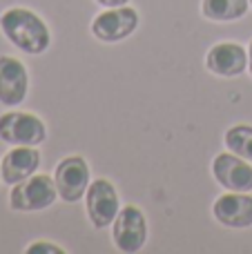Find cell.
Masks as SVG:
<instances>
[{
	"instance_id": "obj_1",
	"label": "cell",
	"mask_w": 252,
	"mask_h": 254,
	"mask_svg": "<svg viewBox=\"0 0 252 254\" xmlns=\"http://www.w3.org/2000/svg\"><path fill=\"white\" fill-rule=\"evenodd\" d=\"M0 29L9 43L31 56L47 52L49 43H52V34H49V27L45 25V20L25 7H11L2 11Z\"/></svg>"
},
{
	"instance_id": "obj_2",
	"label": "cell",
	"mask_w": 252,
	"mask_h": 254,
	"mask_svg": "<svg viewBox=\"0 0 252 254\" xmlns=\"http://www.w3.org/2000/svg\"><path fill=\"white\" fill-rule=\"evenodd\" d=\"M56 196V181L47 174H34L13 185L11 194H9V205L16 212H36L54 205Z\"/></svg>"
},
{
	"instance_id": "obj_3",
	"label": "cell",
	"mask_w": 252,
	"mask_h": 254,
	"mask_svg": "<svg viewBox=\"0 0 252 254\" xmlns=\"http://www.w3.org/2000/svg\"><path fill=\"white\" fill-rule=\"evenodd\" d=\"M112 239H114V246L125 254H134L143 250V246L147 241L145 214L136 205L121 207L119 216L112 223Z\"/></svg>"
},
{
	"instance_id": "obj_4",
	"label": "cell",
	"mask_w": 252,
	"mask_h": 254,
	"mask_svg": "<svg viewBox=\"0 0 252 254\" xmlns=\"http://www.w3.org/2000/svg\"><path fill=\"white\" fill-rule=\"evenodd\" d=\"M47 138V127L34 114L7 112L0 116V140L9 145H31L38 147Z\"/></svg>"
},
{
	"instance_id": "obj_5",
	"label": "cell",
	"mask_w": 252,
	"mask_h": 254,
	"mask_svg": "<svg viewBox=\"0 0 252 254\" xmlns=\"http://www.w3.org/2000/svg\"><path fill=\"white\" fill-rule=\"evenodd\" d=\"M136 27V9L123 4V7H110L107 11L98 13L92 20V34L94 38L103 40V43H119V40H125L127 36H132Z\"/></svg>"
},
{
	"instance_id": "obj_6",
	"label": "cell",
	"mask_w": 252,
	"mask_h": 254,
	"mask_svg": "<svg viewBox=\"0 0 252 254\" xmlns=\"http://www.w3.org/2000/svg\"><path fill=\"white\" fill-rule=\"evenodd\" d=\"M85 201H87V216L92 221L94 228L103 230L107 225L114 223V219L121 212L119 194L116 188L105 179H96L89 183L87 192H85Z\"/></svg>"
},
{
	"instance_id": "obj_7",
	"label": "cell",
	"mask_w": 252,
	"mask_h": 254,
	"mask_svg": "<svg viewBox=\"0 0 252 254\" xmlns=\"http://www.w3.org/2000/svg\"><path fill=\"white\" fill-rule=\"evenodd\" d=\"M54 181L58 196L67 203H76L85 196L89 188V165L83 156H67L56 165Z\"/></svg>"
},
{
	"instance_id": "obj_8",
	"label": "cell",
	"mask_w": 252,
	"mask_h": 254,
	"mask_svg": "<svg viewBox=\"0 0 252 254\" xmlns=\"http://www.w3.org/2000/svg\"><path fill=\"white\" fill-rule=\"evenodd\" d=\"M212 174L230 192H250L252 190V165L250 161L232 154H219L212 161Z\"/></svg>"
},
{
	"instance_id": "obj_9",
	"label": "cell",
	"mask_w": 252,
	"mask_h": 254,
	"mask_svg": "<svg viewBox=\"0 0 252 254\" xmlns=\"http://www.w3.org/2000/svg\"><path fill=\"white\" fill-rule=\"evenodd\" d=\"M29 89V76L18 58L0 56V103L16 107L25 101Z\"/></svg>"
},
{
	"instance_id": "obj_10",
	"label": "cell",
	"mask_w": 252,
	"mask_h": 254,
	"mask_svg": "<svg viewBox=\"0 0 252 254\" xmlns=\"http://www.w3.org/2000/svg\"><path fill=\"white\" fill-rule=\"evenodd\" d=\"M40 167V154L31 145H13L0 161V172H2V181L7 185H16L20 181L29 179L38 172Z\"/></svg>"
},
{
	"instance_id": "obj_11",
	"label": "cell",
	"mask_w": 252,
	"mask_h": 254,
	"mask_svg": "<svg viewBox=\"0 0 252 254\" xmlns=\"http://www.w3.org/2000/svg\"><path fill=\"white\" fill-rule=\"evenodd\" d=\"M214 219L226 228H250L252 225V194L230 192L214 201Z\"/></svg>"
},
{
	"instance_id": "obj_12",
	"label": "cell",
	"mask_w": 252,
	"mask_h": 254,
	"mask_svg": "<svg viewBox=\"0 0 252 254\" xmlns=\"http://www.w3.org/2000/svg\"><path fill=\"white\" fill-rule=\"evenodd\" d=\"M205 67L217 76H239L248 67V52L239 43H219L208 52Z\"/></svg>"
},
{
	"instance_id": "obj_13",
	"label": "cell",
	"mask_w": 252,
	"mask_h": 254,
	"mask_svg": "<svg viewBox=\"0 0 252 254\" xmlns=\"http://www.w3.org/2000/svg\"><path fill=\"white\" fill-rule=\"evenodd\" d=\"M250 0H203L201 11L205 18L214 22H230L239 20L248 11Z\"/></svg>"
},
{
	"instance_id": "obj_14",
	"label": "cell",
	"mask_w": 252,
	"mask_h": 254,
	"mask_svg": "<svg viewBox=\"0 0 252 254\" xmlns=\"http://www.w3.org/2000/svg\"><path fill=\"white\" fill-rule=\"evenodd\" d=\"M226 147L230 152H235L237 156L246 158L252 163V127L250 125H235L226 131L223 136Z\"/></svg>"
},
{
	"instance_id": "obj_15",
	"label": "cell",
	"mask_w": 252,
	"mask_h": 254,
	"mask_svg": "<svg viewBox=\"0 0 252 254\" xmlns=\"http://www.w3.org/2000/svg\"><path fill=\"white\" fill-rule=\"evenodd\" d=\"M38 252H47V254H61L63 250L56 248L54 243H47V241H36L27 248V254H38Z\"/></svg>"
},
{
	"instance_id": "obj_16",
	"label": "cell",
	"mask_w": 252,
	"mask_h": 254,
	"mask_svg": "<svg viewBox=\"0 0 252 254\" xmlns=\"http://www.w3.org/2000/svg\"><path fill=\"white\" fill-rule=\"evenodd\" d=\"M98 4H103L105 9H110V7H123V4H127L129 0H96Z\"/></svg>"
},
{
	"instance_id": "obj_17",
	"label": "cell",
	"mask_w": 252,
	"mask_h": 254,
	"mask_svg": "<svg viewBox=\"0 0 252 254\" xmlns=\"http://www.w3.org/2000/svg\"><path fill=\"white\" fill-rule=\"evenodd\" d=\"M250 74H252V43H250Z\"/></svg>"
},
{
	"instance_id": "obj_18",
	"label": "cell",
	"mask_w": 252,
	"mask_h": 254,
	"mask_svg": "<svg viewBox=\"0 0 252 254\" xmlns=\"http://www.w3.org/2000/svg\"><path fill=\"white\" fill-rule=\"evenodd\" d=\"M0 176H2V172H0Z\"/></svg>"
},
{
	"instance_id": "obj_19",
	"label": "cell",
	"mask_w": 252,
	"mask_h": 254,
	"mask_svg": "<svg viewBox=\"0 0 252 254\" xmlns=\"http://www.w3.org/2000/svg\"><path fill=\"white\" fill-rule=\"evenodd\" d=\"M250 4H252V0H250Z\"/></svg>"
}]
</instances>
